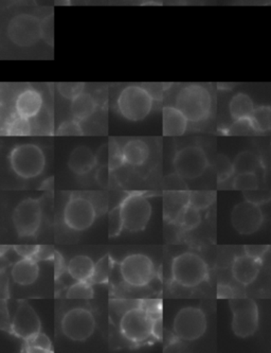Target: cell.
<instances>
[{
	"mask_svg": "<svg viewBox=\"0 0 271 353\" xmlns=\"http://www.w3.org/2000/svg\"><path fill=\"white\" fill-rule=\"evenodd\" d=\"M232 186L235 189L241 190L243 192L259 189V178L257 173L237 174L233 180Z\"/></svg>",
	"mask_w": 271,
	"mask_h": 353,
	"instance_id": "obj_33",
	"label": "cell"
},
{
	"mask_svg": "<svg viewBox=\"0 0 271 353\" xmlns=\"http://www.w3.org/2000/svg\"><path fill=\"white\" fill-rule=\"evenodd\" d=\"M120 274L123 281L129 286L141 288L150 284L154 278V264L147 255H129L120 264Z\"/></svg>",
	"mask_w": 271,
	"mask_h": 353,
	"instance_id": "obj_11",
	"label": "cell"
},
{
	"mask_svg": "<svg viewBox=\"0 0 271 353\" xmlns=\"http://www.w3.org/2000/svg\"><path fill=\"white\" fill-rule=\"evenodd\" d=\"M159 321L160 319H155L145 308H133L123 314L120 321V331L129 342L141 344L155 334Z\"/></svg>",
	"mask_w": 271,
	"mask_h": 353,
	"instance_id": "obj_4",
	"label": "cell"
},
{
	"mask_svg": "<svg viewBox=\"0 0 271 353\" xmlns=\"http://www.w3.org/2000/svg\"><path fill=\"white\" fill-rule=\"evenodd\" d=\"M31 125H32L33 134L51 135L48 129L52 127L50 117L46 111H42L39 115L30 119Z\"/></svg>",
	"mask_w": 271,
	"mask_h": 353,
	"instance_id": "obj_38",
	"label": "cell"
},
{
	"mask_svg": "<svg viewBox=\"0 0 271 353\" xmlns=\"http://www.w3.org/2000/svg\"><path fill=\"white\" fill-rule=\"evenodd\" d=\"M123 229H124V222L122 217L121 208L118 206V207L113 208L108 215V237L116 238Z\"/></svg>",
	"mask_w": 271,
	"mask_h": 353,
	"instance_id": "obj_34",
	"label": "cell"
},
{
	"mask_svg": "<svg viewBox=\"0 0 271 353\" xmlns=\"http://www.w3.org/2000/svg\"><path fill=\"white\" fill-rule=\"evenodd\" d=\"M3 134L8 136H30L32 125L30 119L21 117L19 114H11L3 127Z\"/></svg>",
	"mask_w": 271,
	"mask_h": 353,
	"instance_id": "obj_27",
	"label": "cell"
},
{
	"mask_svg": "<svg viewBox=\"0 0 271 353\" xmlns=\"http://www.w3.org/2000/svg\"><path fill=\"white\" fill-rule=\"evenodd\" d=\"M42 39L47 44H53V19L48 17L42 21Z\"/></svg>",
	"mask_w": 271,
	"mask_h": 353,
	"instance_id": "obj_44",
	"label": "cell"
},
{
	"mask_svg": "<svg viewBox=\"0 0 271 353\" xmlns=\"http://www.w3.org/2000/svg\"><path fill=\"white\" fill-rule=\"evenodd\" d=\"M178 222H180L184 225V228L188 229V231L196 228L202 222L199 209L193 207L192 205L186 206Z\"/></svg>",
	"mask_w": 271,
	"mask_h": 353,
	"instance_id": "obj_35",
	"label": "cell"
},
{
	"mask_svg": "<svg viewBox=\"0 0 271 353\" xmlns=\"http://www.w3.org/2000/svg\"><path fill=\"white\" fill-rule=\"evenodd\" d=\"M209 275L206 261L195 253H184L172 262V276L176 284L184 288H195L206 281Z\"/></svg>",
	"mask_w": 271,
	"mask_h": 353,
	"instance_id": "obj_5",
	"label": "cell"
},
{
	"mask_svg": "<svg viewBox=\"0 0 271 353\" xmlns=\"http://www.w3.org/2000/svg\"><path fill=\"white\" fill-rule=\"evenodd\" d=\"M39 268L37 260L33 258H21L13 266L12 278L19 286H30L39 278Z\"/></svg>",
	"mask_w": 271,
	"mask_h": 353,
	"instance_id": "obj_21",
	"label": "cell"
},
{
	"mask_svg": "<svg viewBox=\"0 0 271 353\" xmlns=\"http://www.w3.org/2000/svg\"><path fill=\"white\" fill-rule=\"evenodd\" d=\"M173 164L175 172L180 178L193 180L205 173L209 167V160L200 147L188 146L176 152Z\"/></svg>",
	"mask_w": 271,
	"mask_h": 353,
	"instance_id": "obj_9",
	"label": "cell"
},
{
	"mask_svg": "<svg viewBox=\"0 0 271 353\" xmlns=\"http://www.w3.org/2000/svg\"><path fill=\"white\" fill-rule=\"evenodd\" d=\"M264 217L260 205L249 201L241 202L233 208L231 223L237 233L251 235L262 226Z\"/></svg>",
	"mask_w": 271,
	"mask_h": 353,
	"instance_id": "obj_15",
	"label": "cell"
},
{
	"mask_svg": "<svg viewBox=\"0 0 271 353\" xmlns=\"http://www.w3.org/2000/svg\"><path fill=\"white\" fill-rule=\"evenodd\" d=\"M85 84L84 83H58V92L62 97L68 100H74L76 96L83 93Z\"/></svg>",
	"mask_w": 271,
	"mask_h": 353,
	"instance_id": "obj_41",
	"label": "cell"
},
{
	"mask_svg": "<svg viewBox=\"0 0 271 353\" xmlns=\"http://www.w3.org/2000/svg\"><path fill=\"white\" fill-rule=\"evenodd\" d=\"M54 3L56 6H70L72 5V0H54Z\"/></svg>",
	"mask_w": 271,
	"mask_h": 353,
	"instance_id": "obj_51",
	"label": "cell"
},
{
	"mask_svg": "<svg viewBox=\"0 0 271 353\" xmlns=\"http://www.w3.org/2000/svg\"><path fill=\"white\" fill-rule=\"evenodd\" d=\"M56 256V252L50 246H39V252L35 256V260H49Z\"/></svg>",
	"mask_w": 271,
	"mask_h": 353,
	"instance_id": "obj_48",
	"label": "cell"
},
{
	"mask_svg": "<svg viewBox=\"0 0 271 353\" xmlns=\"http://www.w3.org/2000/svg\"><path fill=\"white\" fill-rule=\"evenodd\" d=\"M207 325L206 314L199 308L186 307L176 314L173 329L178 339L193 342L205 334Z\"/></svg>",
	"mask_w": 271,
	"mask_h": 353,
	"instance_id": "obj_10",
	"label": "cell"
},
{
	"mask_svg": "<svg viewBox=\"0 0 271 353\" xmlns=\"http://www.w3.org/2000/svg\"><path fill=\"white\" fill-rule=\"evenodd\" d=\"M97 211L91 201L83 196H72L64 209V222L72 231H84L91 227Z\"/></svg>",
	"mask_w": 271,
	"mask_h": 353,
	"instance_id": "obj_14",
	"label": "cell"
},
{
	"mask_svg": "<svg viewBox=\"0 0 271 353\" xmlns=\"http://www.w3.org/2000/svg\"><path fill=\"white\" fill-rule=\"evenodd\" d=\"M94 330L96 319L89 310L76 308L66 312L63 317V333L74 342H85L94 334Z\"/></svg>",
	"mask_w": 271,
	"mask_h": 353,
	"instance_id": "obj_12",
	"label": "cell"
},
{
	"mask_svg": "<svg viewBox=\"0 0 271 353\" xmlns=\"http://www.w3.org/2000/svg\"><path fill=\"white\" fill-rule=\"evenodd\" d=\"M268 250L269 246H266V245H262V246L247 245V246H245V253H246V255L261 261H262L263 257L265 256V254H266Z\"/></svg>",
	"mask_w": 271,
	"mask_h": 353,
	"instance_id": "obj_45",
	"label": "cell"
},
{
	"mask_svg": "<svg viewBox=\"0 0 271 353\" xmlns=\"http://www.w3.org/2000/svg\"><path fill=\"white\" fill-rule=\"evenodd\" d=\"M230 309L232 311V330L241 339L252 336L259 327V309L250 298H231Z\"/></svg>",
	"mask_w": 271,
	"mask_h": 353,
	"instance_id": "obj_7",
	"label": "cell"
},
{
	"mask_svg": "<svg viewBox=\"0 0 271 353\" xmlns=\"http://www.w3.org/2000/svg\"><path fill=\"white\" fill-rule=\"evenodd\" d=\"M217 297L231 299V298H235V292L229 286L219 284V286H217Z\"/></svg>",
	"mask_w": 271,
	"mask_h": 353,
	"instance_id": "obj_49",
	"label": "cell"
},
{
	"mask_svg": "<svg viewBox=\"0 0 271 353\" xmlns=\"http://www.w3.org/2000/svg\"><path fill=\"white\" fill-rule=\"evenodd\" d=\"M188 205H190V192H166V199H164L166 217L178 221L184 208Z\"/></svg>",
	"mask_w": 271,
	"mask_h": 353,
	"instance_id": "obj_25",
	"label": "cell"
},
{
	"mask_svg": "<svg viewBox=\"0 0 271 353\" xmlns=\"http://www.w3.org/2000/svg\"><path fill=\"white\" fill-rule=\"evenodd\" d=\"M164 136H182L188 129V118L176 107H166L162 111Z\"/></svg>",
	"mask_w": 271,
	"mask_h": 353,
	"instance_id": "obj_20",
	"label": "cell"
},
{
	"mask_svg": "<svg viewBox=\"0 0 271 353\" xmlns=\"http://www.w3.org/2000/svg\"><path fill=\"white\" fill-rule=\"evenodd\" d=\"M41 319L27 301H21L11 323L12 332L23 339L41 332Z\"/></svg>",
	"mask_w": 271,
	"mask_h": 353,
	"instance_id": "obj_16",
	"label": "cell"
},
{
	"mask_svg": "<svg viewBox=\"0 0 271 353\" xmlns=\"http://www.w3.org/2000/svg\"><path fill=\"white\" fill-rule=\"evenodd\" d=\"M54 258H56V278L58 279V276H61L64 272V261H63L62 256L56 252Z\"/></svg>",
	"mask_w": 271,
	"mask_h": 353,
	"instance_id": "obj_50",
	"label": "cell"
},
{
	"mask_svg": "<svg viewBox=\"0 0 271 353\" xmlns=\"http://www.w3.org/2000/svg\"><path fill=\"white\" fill-rule=\"evenodd\" d=\"M97 162L100 166H108L109 164V160H111V145H103L100 147L98 150L97 154Z\"/></svg>",
	"mask_w": 271,
	"mask_h": 353,
	"instance_id": "obj_46",
	"label": "cell"
},
{
	"mask_svg": "<svg viewBox=\"0 0 271 353\" xmlns=\"http://www.w3.org/2000/svg\"><path fill=\"white\" fill-rule=\"evenodd\" d=\"M94 294L89 281H78L67 290L66 297L68 299H91Z\"/></svg>",
	"mask_w": 271,
	"mask_h": 353,
	"instance_id": "obj_32",
	"label": "cell"
},
{
	"mask_svg": "<svg viewBox=\"0 0 271 353\" xmlns=\"http://www.w3.org/2000/svg\"><path fill=\"white\" fill-rule=\"evenodd\" d=\"M235 173H257L262 169V162L254 153L250 151H243L235 157L233 162Z\"/></svg>",
	"mask_w": 271,
	"mask_h": 353,
	"instance_id": "obj_28",
	"label": "cell"
},
{
	"mask_svg": "<svg viewBox=\"0 0 271 353\" xmlns=\"http://www.w3.org/2000/svg\"><path fill=\"white\" fill-rule=\"evenodd\" d=\"M56 135V136H83L84 132L80 121L74 118L61 123Z\"/></svg>",
	"mask_w": 271,
	"mask_h": 353,
	"instance_id": "obj_39",
	"label": "cell"
},
{
	"mask_svg": "<svg viewBox=\"0 0 271 353\" xmlns=\"http://www.w3.org/2000/svg\"><path fill=\"white\" fill-rule=\"evenodd\" d=\"M97 164V156L86 146L74 148L68 158V167L76 175L89 173Z\"/></svg>",
	"mask_w": 271,
	"mask_h": 353,
	"instance_id": "obj_19",
	"label": "cell"
},
{
	"mask_svg": "<svg viewBox=\"0 0 271 353\" xmlns=\"http://www.w3.org/2000/svg\"><path fill=\"white\" fill-rule=\"evenodd\" d=\"M27 352H52V344L50 339L44 333L39 332L29 339H23Z\"/></svg>",
	"mask_w": 271,
	"mask_h": 353,
	"instance_id": "obj_30",
	"label": "cell"
},
{
	"mask_svg": "<svg viewBox=\"0 0 271 353\" xmlns=\"http://www.w3.org/2000/svg\"><path fill=\"white\" fill-rule=\"evenodd\" d=\"M8 39L21 48L34 46L42 39V21L32 14L17 15L7 27Z\"/></svg>",
	"mask_w": 271,
	"mask_h": 353,
	"instance_id": "obj_8",
	"label": "cell"
},
{
	"mask_svg": "<svg viewBox=\"0 0 271 353\" xmlns=\"http://www.w3.org/2000/svg\"><path fill=\"white\" fill-rule=\"evenodd\" d=\"M215 195V192L211 191L190 192V205L202 211L213 204Z\"/></svg>",
	"mask_w": 271,
	"mask_h": 353,
	"instance_id": "obj_36",
	"label": "cell"
},
{
	"mask_svg": "<svg viewBox=\"0 0 271 353\" xmlns=\"http://www.w3.org/2000/svg\"><path fill=\"white\" fill-rule=\"evenodd\" d=\"M98 103L97 100L94 99L91 94L80 93L76 96L74 100H72V105H70V111L74 119L80 121H85L89 119L96 111H97Z\"/></svg>",
	"mask_w": 271,
	"mask_h": 353,
	"instance_id": "obj_23",
	"label": "cell"
},
{
	"mask_svg": "<svg viewBox=\"0 0 271 353\" xmlns=\"http://www.w3.org/2000/svg\"><path fill=\"white\" fill-rule=\"evenodd\" d=\"M94 261L85 255H78L74 257L67 266L68 274L74 278L76 281H90L94 275Z\"/></svg>",
	"mask_w": 271,
	"mask_h": 353,
	"instance_id": "obj_24",
	"label": "cell"
},
{
	"mask_svg": "<svg viewBox=\"0 0 271 353\" xmlns=\"http://www.w3.org/2000/svg\"><path fill=\"white\" fill-rule=\"evenodd\" d=\"M261 266L262 261L252 258L248 255L237 257L232 264L233 278L243 286H249L257 279Z\"/></svg>",
	"mask_w": 271,
	"mask_h": 353,
	"instance_id": "obj_18",
	"label": "cell"
},
{
	"mask_svg": "<svg viewBox=\"0 0 271 353\" xmlns=\"http://www.w3.org/2000/svg\"><path fill=\"white\" fill-rule=\"evenodd\" d=\"M43 209L41 201L25 199L13 211V225L19 237H32L42 223Z\"/></svg>",
	"mask_w": 271,
	"mask_h": 353,
	"instance_id": "obj_13",
	"label": "cell"
},
{
	"mask_svg": "<svg viewBox=\"0 0 271 353\" xmlns=\"http://www.w3.org/2000/svg\"><path fill=\"white\" fill-rule=\"evenodd\" d=\"M243 195H245L246 201L257 204V205H261V204L266 203V202L270 199V194L267 193V191H263V190L260 189L243 191Z\"/></svg>",
	"mask_w": 271,
	"mask_h": 353,
	"instance_id": "obj_42",
	"label": "cell"
},
{
	"mask_svg": "<svg viewBox=\"0 0 271 353\" xmlns=\"http://www.w3.org/2000/svg\"><path fill=\"white\" fill-rule=\"evenodd\" d=\"M39 250V246L37 245H17L14 246L15 253L21 258L35 259Z\"/></svg>",
	"mask_w": 271,
	"mask_h": 353,
	"instance_id": "obj_43",
	"label": "cell"
},
{
	"mask_svg": "<svg viewBox=\"0 0 271 353\" xmlns=\"http://www.w3.org/2000/svg\"><path fill=\"white\" fill-rule=\"evenodd\" d=\"M44 99L42 94L34 88H25L17 95L14 101V111L21 117L32 119L43 111Z\"/></svg>",
	"mask_w": 271,
	"mask_h": 353,
	"instance_id": "obj_17",
	"label": "cell"
},
{
	"mask_svg": "<svg viewBox=\"0 0 271 353\" xmlns=\"http://www.w3.org/2000/svg\"><path fill=\"white\" fill-rule=\"evenodd\" d=\"M10 166L23 180L37 178L44 172L46 157L42 149L33 143H23L14 147L9 156Z\"/></svg>",
	"mask_w": 271,
	"mask_h": 353,
	"instance_id": "obj_3",
	"label": "cell"
},
{
	"mask_svg": "<svg viewBox=\"0 0 271 353\" xmlns=\"http://www.w3.org/2000/svg\"><path fill=\"white\" fill-rule=\"evenodd\" d=\"M249 120L255 133L269 132L271 129L270 107L263 105V107H257Z\"/></svg>",
	"mask_w": 271,
	"mask_h": 353,
	"instance_id": "obj_29",
	"label": "cell"
},
{
	"mask_svg": "<svg viewBox=\"0 0 271 353\" xmlns=\"http://www.w3.org/2000/svg\"><path fill=\"white\" fill-rule=\"evenodd\" d=\"M216 171H217V178L219 182H225L229 180L232 174L235 173V167L233 162L228 160V157L225 155L221 154L217 156L215 162Z\"/></svg>",
	"mask_w": 271,
	"mask_h": 353,
	"instance_id": "obj_37",
	"label": "cell"
},
{
	"mask_svg": "<svg viewBox=\"0 0 271 353\" xmlns=\"http://www.w3.org/2000/svg\"><path fill=\"white\" fill-rule=\"evenodd\" d=\"M109 172L111 168L108 166H100L97 174H96V180L101 186H107L109 182Z\"/></svg>",
	"mask_w": 271,
	"mask_h": 353,
	"instance_id": "obj_47",
	"label": "cell"
},
{
	"mask_svg": "<svg viewBox=\"0 0 271 353\" xmlns=\"http://www.w3.org/2000/svg\"><path fill=\"white\" fill-rule=\"evenodd\" d=\"M174 107L184 113L188 122H204L211 114V93L200 84H188L178 90Z\"/></svg>",
	"mask_w": 271,
	"mask_h": 353,
	"instance_id": "obj_1",
	"label": "cell"
},
{
	"mask_svg": "<svg viewBox=\"0 0 271 353\" xmlns=\"http://www.w3.org/2000/svg\"><path fill=\"white\" fill-rule=\"evenodd\" d=\"M111 270V259L109 255H106L98 261L94 266V275L90 282L92 284H106L109 280Z\"/></svg>",
	"mask_w": 271,
	"mask_h": 353,
	"instance_id": "obj_31",
	"label": "cell"
},
{
	"mask_svg": "<svg viewBox=\"0 0 271 353\" xmlns=\"http://www.w3.org/2000/svg\"><path fill=\"white\" fill-rule=\"evenodd\" d=\"M153 107L154 96L143 86H125L117 98L118 111L122 117L133 122L144 120Z\"/></svg>",
	"mask_w": 271,
	"mask_h": 353,
	"instance_id": "obj_2",
	"label": "cell"
},
{
	"mask_svg": "<svg viewBox=\"0 0 271 353\" xmlns=\"http://www.w3.org/2000/svg\"><path fill=\"white\" fill-rule=\"evenodd\" d=\"M125 164L133 167L143 166L150 157V148L141 139H131L122 148Z\"/></svg>",
	"mask_w": 271,
	"mask_h": 353,
	"instance_id": "obj_22",
	"label": "cell"
},
{
	"mask_svg": "<svg viewBox=\"0 0 271 353\" xmlns=\"http://www.w3.org/2000/svg\"><path fill=\"white\" fill-rule=\"evenodd\" d=\"M254 103L250 96L245 93H237L231 98L229 102L230 115L233 120H245L250 119L254 111Z\"/></svg>",
	"mask_w": 271,
	"mask_h": 353,
	"instance_id": "obj_26",
	"label": "cell"
},
{
	"mask_svg": "<svg viewBox=\"0 0 271 353\" xmlns=\"http://www.w3.org/2000/svg\"><path fill=\"white\" fill-rule=\"evenodd\" d=\"M120 208L124 228L127 231L139 233L147 228L152 215V205L147 196L137 192L129 194L122 202Z\"/></svg>",
	"mask_w": 271,
	"mask_h": 353,
	"instance_id": "obj_6",
	"label": "cell"
},
{
	"mask_svg": "<svg viewBox=\"0 0 271 353\" xmlns=\"http://www.w3.org/2000/svg\"><path fill=\"white\" fill-rule=\"evenodd\" d=\"M254 133L255 131L251 125L250 120L245 119V120H235L228 127L226 134L231 136H248Z\"/></svg>",
	"mask_w": 271,
	"mask_h": 353,
	"instance_id": "obj_40",
	"label": "cell"
}]
</instances>
